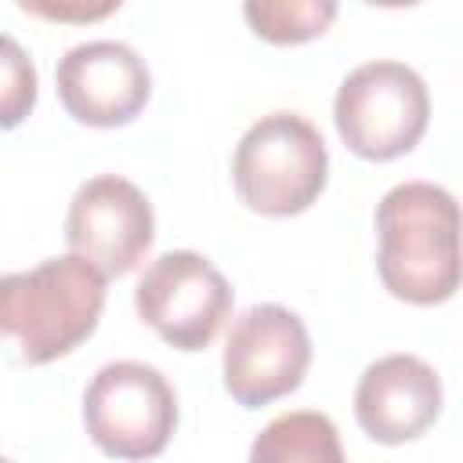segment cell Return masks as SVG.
<instances>
[{
  "mask_svg": "<svg viewBox=\"0 0 463 463\" xmlns=\"http://www.w3.org/2000/svg\"><path fill=\"white\" fill-rule=\"evenodd\" d=\"M376 271L412 307H434L463 286V206L434 181L394 184L376 203Z\"/></svg>",
  "mask_w": 463,
  "mask_h": 463,
  "instance_id": "cell-1",
  "label": "cell"
},
{
  "mask_svg": "<svg viewBox=\"0 0 463 463\" xmlns=\"http://www.w3.org/2000/svg\"><path fill=\"white\" fill-rule=\"evenodd\" d=\"M105 282L90 260L65 253L0 279V326L18 362L47 365L76 351L101 322Z\"/></svg>",
  "mask_w": 463,
  "mask_h": 463,
  "instance_id": "cell-2",
  "label": "cell"
},
{
  "mask_svg": "<svg viewBox=\"0 0 463 463\" xmlns=\"http://www.w3.org/2000/svg\"><path fill=\"white\" fill-rule=\"evenodd\" d=\"M329 181V152L318 127L275 109L246 127L232 156V184L246 210L264 217L304 213Z\"/></svg>",
  "mask_w": 463,
  "mask_h": 463,
  "instance_id": "cell-3",
  "label": "cell"
},
{
  "mask_svg": "<svg viewBox=\"0 0 463 463\" xmlns=\"http://www.w3.org/2000/svg\"><path fill=\"white\" fill-rule=\"evenodd\" d=\"M340 141L369 163H391L420 145L430 123V94L423 76L391 58L351 69L333 98Z\"/></svg>",
  "mask_w": 463,
  "mask_h": 463,
  "instance_id": "cell-4",
  "label": "cell"
},
{
  "mask_svg": "<svg viewBox=\"0 0 463 463\" xmlns=\"http://www.w3.org/2000/svg\"><path fill=\"white\" fill-rule=\"evenodd\" d=\"M83 427L112 459H152L177 430V394L156 365L134 358L109 362L83 391Z\"/></svg>",
  "mask_w": 463,
  "mask_h": 463,
  "instance_id": "cell-5",
  "label": "cell"
},
{
  "mask_svg": "<svg viewBox=\"0 0 463 463\" xmlns=\"http://www.w3.org/2000/svg\"><path fill=\"white\" fill-rule=\"evenodd\" d=\"M134 307L163 344L203 351L232 315V286L210 257L195 250H166L141 271Z\"/></svg>",
  "mask_w": 463,
  "mask_h": 463,
  "instance_id": "cell-6",
  "label": "cell"
},
{
  "mask_svg": "<svg viewBox=\"0 0 463 463\" xmlns=\"http://www.w3.org/2000/svg\"><path fill=\"white\" fill-rule=\"evenodd\" d=\"M311 365V333L304 318L282 304L246 307L224 340V391L242 409L271 405L293 394Z\"/></svg>",
  "mask_w": 463,
  "mask_h": 463,
  "instance_id": "cell-7",
  "label": "cell"
},
{
  "mask_svg": "<svg viewBox=\"0 0 463 463\" xmlns=\"http://www.w3.org/2000/svg\"><path fill=\"white\" fill-rule=\"evenodd\" d=\"M152 239L156 213L134 181L119 174H98L76 188L65 213L69 253L90 260L109 279H119L145 260Z\"/></svg>",
  "mask_w": 463,
  "mask_h": 463,
  "instance_id": "cell-8",
  "label": "cell"
},
{
  "mask_svg": "<svg viewBox=\"0 0 463 463\" xmlns=\"http://www.w3.org/2000/svg\"><path fill=\"white\" fill-rule=\"evenodd\" d=\"M54 87L76 123L112 130L141 116L152 98V72L130 43L87 40L58 58Z\"/></svg>",
  "mask_w": 463,
  "mask_h": 463,
  "instance_id": "cell-9",
  "label": "cell"
},
{
  "mask_svg": "<svg viewBox=\"0 0 463 463\" xmlns=\"http://www.w3.org/2000/svg\"><path fill=\"white\" fill-rule=\"evenodd\" d=\"M441 376L420 354H383L365 365L354 387V420L376 445H405L441 416Z\"/></svg>",
  "mask_w": 463,
  "mask_h": 463,
  "instance_id": "cell-10",
  "label": "cell"
},
{
  "mask_svg": "<svg viewBox=\"0 0 463 463\" xmlns=\"http://www.w3.org/2000/svg\"><path fill=\"white\" fill-rule=\"evenodd\" d=\"M250 463H347L340 430L326 412L293 409L275 416L250 445Z\"/></svg>",
  "mask_w": 463,
  "mask_h": 463,
  "instance_id": "cell-11",
  "label": "cell"
},
{
  "mask_svg": "<svg viewBox=\"0 0 463 463\" xmlns=\"http://www.w3.org/2000/svg\"><path fill=\"white\" fill-rule=\"evenodd\" d=\"M250 29L268 43H307L336 18L333 0H250L242 4Z\"/></svg>",
  "mask_w": 463,
  "mask_h": 463,
  "instance_id": "cell-12",
  "label": "cell"
},
{
  "mask_svg": "<svg viewBox=\"0 0 463 463\" xmlns=\"http://www.w3.org/2000/svg\"><path fill=\"white\" fill-rule=\"evenodd\" d=\"M4 90H0V123L14 127L22 123V116H29L33 101H36V69L25 58V51L18 47L14 36H4Z\"/></svg>",
  "mask_w": 463,
  "mask_h": 463,
  "instance_id": "cell-13",
  "label": "cell"
},
{
  "mask_svg": "<svg viewBox=\"0 0 463 463\" xmlns=\"http://www.w3.org/2000/svg\"><path fill=\"white\" fill-rule=\"evenodd\" d=\"M25 11H36V14H47V18H101L109 11H116L119 4H101V7H90V4H22Z\"/></svg>",
  "mask_w": 463,
  "mask_h": 463,
  "instance_id": "cell-14",
  "label": "cell"
}]
</instances>
